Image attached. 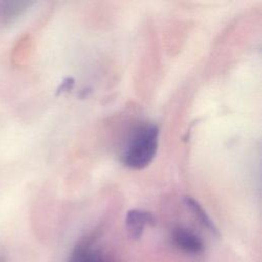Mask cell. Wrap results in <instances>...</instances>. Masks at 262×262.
I'll return each mask as SVG.
<instances>
[{
  "mask_svg": "<svg viewBox=\"0 0 262 262\" xmlns=\"http://www.w3.org/2000/svg\"><path fill=\"white\" fill-rule=\"evenodd\" d=\"M158 141L159 129L157 125L144 123L136 127L122 152V163L133 170L147 167L156 156Z\"/></svg>",
  "mask_w": 262,
  "mask_h": 262,
  "instance_id": "cell-1",
  "label": "cell"
},
{
  "mask_svg": "<svg viewBox=\"0 0 262 262\" xmlns=\"http://www.w3.org/2000/svg\"><path fill=\"white\" fill-rule=\"evenodd\" d=\"M155 216L147 211L133 209L126 215V228L132 239H139L142 235L145 225H155Z\"/></svg>",
  "mask_w": 262,
  "mask_h": 262,
  "instance_id": "cell-2",
  "label": "cell"
},
{
  "mask_svg": "<svg viewBox=\"0 0 262 262\" xmlns=\"http://www.w3.org/2000/svg\"><path fill=\"white\" fill-rule=\"evenodd\" d=\"M173 241L175 245L185 253L198 255L204 251L203 241L187 228H175L173 231Z\"/></svg>",
  "mask_w": 262,
  "mask_h": 262,
  "instance_id": "cell-3",
  "label": "cell"
},
{
  "mask_svg": "<svg viewBox=\"0 0 262 262\" xmlns=\"http://www.w3.org/2000/svg\"><path fill=\"white\" fill-rule=\"evenodd\" d=\"M30 2L26 1H1L0 2V21L9 23L23 14Z\"/></svg>",
  "mask_w": 262,
  "mask_h": 262,
  "instance_id": "cell-4",
  "label": "cell"
},
{
  "mask_svg": "<svg viewBox=\"0 0 262 262\" xmlns=\"http://www.w3.org/2000/svg\"><path fill=\"white\" fill-rule=\"evenodd\" d=\"M184 203L187 208L193 213V215L198 218V220L202 223L203 226H205L212 234L218 236L219 231L217 227L215 226L214 222L211 220L209 215L206 213V211L203 209V207L191 196H185L184 198Z\"/></svg>",
  "mask_w": 262,
  "mask_h": 262,
  "instance_id": "cell-5",
  "label": "cell"
},
{
  "mask_svg": "<svg viewBox=\"0 0 262 262\" xmlns=\"http://www.w3.org/2000/svg\"><path fill=\"white\" fill-rule=\"evenodd\" d=\"M92 238L85 237L79 242L74 248L68 262H91L93 257L92 252Z\"/></svg>",
  "mask_w": 262,
  "mask_h": 262,
  "instance_id": "cell-6",
  "label": "cell"
},
{
  "mask_svg": "<svg viewBox=\"0 0 262 262\" xmlns=\"http://www.w3.org/2000/svg\"><path fill=\"white\" fill-rule=\"evenodd\" d=\"M73 84H74V80H73L72 78H67V79L61 83V85L59 86V88H58V93H59V92H62V91H64V90L71 89V87L73 86Z\"/></svg>",
  "mask_w": 262,
  "mask_h": 262,
  "instance_id": "cell-7",
  "label": "cell"
}]
</instances>
